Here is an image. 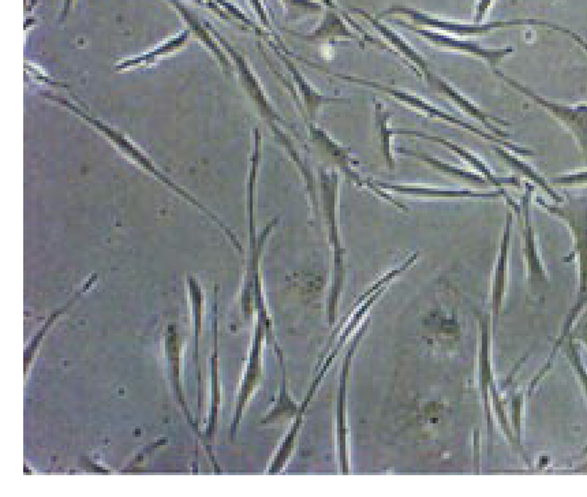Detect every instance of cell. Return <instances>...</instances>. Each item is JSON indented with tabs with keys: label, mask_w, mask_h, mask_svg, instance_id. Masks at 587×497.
Wrapping results in <instances>:
<instances>
[{
	"label": "cell",
	"mask_w": 587,
	"mask_h": 497,
	"mask_svg": "<svg viewBox=\"0 0 587 497\" xmlns=\"http://www.w3.org/2000/svg\"><path fill=\"white\" fill-rule=\"evenodd\" d=\"M537 203L545 211L567 224L572 239H574V250L566 260L577 259L578 263L577 300H575V304L572 305L570 312H568L562 332H560L551 355H549L547 362H545L540 371L542 375H548L552 369L553 358H555L557 351L562 349L564 342L570 336V331L574 327L575 321L587 306V197H568L567 200L560 204H548L547 201L538 197Z\"/></svg>",
	"instance_id": "1"
},
{
	"label": "cell",
	"mask_w": 587,
	"mask_h": 497,
	"mask_svg": "<svg viewBox=\"0 0 587 497\" xmlns=\"http://www.w3.org/2000/svg\"><path fill=\"white\" fill-rule=\"evenodd\" d=\"M207 25L209 31L212 32V35L216 37L220 46L224 48V51L227 52V55L230 56L231 61H233L235 71L238 73L239 81H241V85L243 89H245L246 95L252 100L253 106L256 107L257 112H259L261 119L267 123L271 132L274 133L276 140H278L279 144L286 149L291 160H293L295 166H297L299 173H301L302 178H304L306 189H308L313 211L316 215H319L320 203L319 196H317L316 182H314V177L312 171L309 170L308 164L304 162V159L299 155L297 148H295L293 140H291L289 134L284 132V123L286 122L283 121V118L280 117L278 111L272 106L271 100L268 99L267 93H265L259 77L256 76V73H254L248 61H246L245 56L239 54V52L235 50V48L231 46V44L228 43V41L224 39L215 28H212L208 22Z\"/></svg>",
	"instance_id": "2"
},
{
	"label": "cell",
	"mask_w": 587,
	"mask_h": 497,
	"mask_svg": "<svg viewBox=\"0 0 587 497\" xmlns=\"http://www.w3.org/2000/svg\"><path fill=\"white\" fill-rule=\"evenodd\" d=\"M43 96L46 97V99L51 100V102L66 108V110L73 112L74 115H77L78 118H81L82 121L87 123V125L93 127L96 132H99L104 138H107V140L111 142L112 147L117 148L123 156H126L127 159L132 160L134 164H137V166L142 168V170L147 171V173L152 175L153 178H156L157 181L162 182L163 185H166L168 189L173 190V192L177 193L179 197L183 198V200L188 201V203L200 209V211L205 213V215H207L213 223L218 224L223 233L227 235L228 239H230L231 244L234 245V248L237 249L239 253L243 252L242 246L239 244L238 238L235 237L233 231L228 229L226 224H224L222 220H220L218 216L215 215V213H212L207 207H204V205L201 204L196 197H193L192 194L181 188L178 183L173 181V178H170L168 175L164 174L163 171L156 166L155 162L149 158L147 153L142 151L136 142L132 141V138H129L126 136V134H123L122 132H119V130L114 129V127L108 125V123L103 122L102 119L93 117V115L85 111L84 108L77 106V104L74 102H70V100L65 99V97L50 95V93H43Z\"/></svg>",
	"instance_id": "3"
},
{
	"label": "cell",
	"mask_w": 587,
	"mask_h": 497,
	"mask_svg": "<svg viewBox=\"0 0 587 497\" xmlns=\"http://www.w3.org/2000/svg\"><path fill=\"white\" fill-rule=\"evenodd\" d=\"M354 11L355 13L361 14L362 18H365V20L368 21L369 24L391 44V47L394 48L395 52H398L399 55H402L403 58L409 62L411 70H414L418 77L424 78L426 84H428V87L431 88L432 91L446 96L447 99L454 102L456 106L461 108V110L467 112L471 117L476 118L477 121H480L485 127H488L489 132L506 140L508 134L503 132V130L497 126L507 125L503 119L486 114V112L480 110L476 104L470 102V100L467 99L466 96H463L458 89L452 87L450 82H447L444 78H441L439 74H436L432 69L431 63L426 61L420 52L414 50V48L411 47V44L407 43L402 36L398 35L395 31H392L390 26L383 24L379 17L370 16L369 13H366V11L361 9H354Z\"/></svg>",
	"instance_id": "4"
},
{
	"label": "cell",
	"mask_w": 587,
	"mask_h": 497,
	"mask_svg": "<svg viewBox=\"0 0 587 497\" xmlns=\"http://www.w3.org/2000/svg\"><path fill=\"white\" fill-rule=\"evenodd\" d=\"M418 257H420V253L418 252L411 254V256L407 257V259L403 261L402 264L398 265V267L391 269L390 272L381 276L376 283H373L372 286H370L369 289L366 290L357 301H355L353 309H351L349 315L342 320L339 327L335 328L332 335L329 336L328 346L331 345V343H334V347L329 351L327 357L324 358V361L321 362L320 371L317 373L312 386H310L308 394H306L304 402H302L301 409H299V416H305V411L308 410L310 402H312L314 395H316L317 390H319L320 384L323 383L328 369L334 364L336 357H338L340 350L345 347L347 340L353 339L351 338L353 332L357 331L358 327L364 323V319L368 317L369 310L372 309V306L375 305L381 297H383L385 291H387L388 287L391 286V283L394 282L396 278L405 274L406 271H409V269L417 263Z\"/></svg>",
	"instance_id": "5"
},
{
	"label": "cell",
	"mask_w": 587,
	"mask_h": 497,
	"mask_svg": "<svg viewBox=\"0 0 587 497\" xmlns=\"http://www.w3.org/2000/svg\"><path fill=\"white\" fill-rule=\"evenodd\" d=\"M321 207L325 226H327L328 242L334 257V269H332L331 289L327 300L328 324L334 325L340 297L346 280V250L342 242L339 226V174L336 170H321L320 173Z\"/></svg>",
	"instance_id": "6"
},
{
	"label": "cell",
	"mask_w": 587,
	"mask_h": 497,
	"mask_svg": "<svg viewBox=\"0 0 587 497\" xmlns=\"http://www.w3.org/2000/svg\"><path fill=\"white\" fill-rule=\"evenodd\" d=\"M390 16H403L409 18L410 24L420 26V28L432 29V31L447 33L456 37L469 36H485L488 33L499 31V29L518 28V26H542V28H549L552 31L562 32L563 35L570 36L572 40L581 44L583 37L578 33L572 32L571 29L564 28V26L551 24L540 20H532V18H518V20L508 21H492V22H473V24H463V22L443 20L426 14L424 11L413 9L407 6H391L390 9L384 10L379 18Z\"/></svg>",
	"instance_id": "7"
},
{
	"label": "cell",
	"mask_w": 587,
	"mask_h": 497,
	"mask_svg": "<svg viewBox=\"0 0 587 497\" xmlns=\"http://www.w3.org/2000/svg\"><path fill=\"white\" fill-rule=\"evenodd\" d=\"M309 132L310 140H312L314 148L319 151L321 158H323L325 162L331 164V166L338 168L339 171H342L343 177H345L347 181L358 186V188L369 190L370 193L380 197L381 200L394 205L399 211L409 212V208H407L405 204L399 203V201L392 197L390 193L381 189L376 181L365 178L364 175L357 170V162H355L350 148L339 144L338 141H335L334 138L329 136V134L319 126L310 125Z\"/></svg>",
	"instance_id": "8"
},
{
	"label": "cell",
	"mask_w": 587,
	"mask_h": 497,
	"mask_svg": "<svg viewBox=\"0 0 587 497\" xmlns=\"http://www.w3.org/2000/svg\"><path fill=\"white\" fill-rule=\"evenodd\" d=\"M332 76L340 78L342 81L351 82V84L361 85V87L372 88L375 89V91L383 92L385 95L391 96L392 99H395L396 102L405 104V106L410 107L411 110L421 112V114L426 115V117L439 119V121L461 127V129L476 134V136L484 138V140L503 145V147L510 149V151L521 153V155H530V153H532L529 149L519 148L518 145L511 144V142L504 140V138L497 137L495 134L482 132L478 127L463 122L461 119L452 117V115L440 110V108L432 106L431 103L426 102V100L422 99L420 96L414 95V93L402 91V89L390 87V85L380 84V82L364 80V78L346 76V74H332Z\"/></svg>",
	"instance_id": "9"
},
{
	"label": "cell",
	"mask_w": 587,
	"mask_h": 497,
	"mask_svg": "<svg viewBox=\"0 0 587 497\" xmlns=\"http://www.w3.org/2000/svg\"><path fill=\"white\" fill-rule=\"evenodd\" d=\"M370 321H372L370 317H366L361 327L355 331L345 360H343L342 369H340L338 399H336V447H338L339 470L342 474L350 473L349 424H347L349 394H347V387H349L350 371L355 354H357L358 346L361 345L362 339L369 330Z\"/></svg>",
	"instance_id": "10"
},
{
	"label": "cell",
	"mask_w": 587,
	"mask_h": 497,
	"mask_svg": "<svg viewBox=\"0 0 587 497\" xmlns=\"http://www.w3.org/2000/svg\"><path fill=\"white\" fill-rule=\"evenodd\" d=\"M395 22L402 26V28L409 29V31L414 32L415 35L421 36L422 39L431 43L432 46L441 48V50L462 52V54L474 56V58L481 59V61L488 63L493 70H497L499 63L514 52V48L512 47L485 48L473 40H465L461 39V37L447 35V33L420 28V26H415L410 24V22L402 20H396Z\"/></svg>",
	"instance_id": "11"
},
{
	"label": "cell",
	"mask_w": 587,
	"mask_h": 497,
	"mask_svg": "<svg viewBox=\"0 0 587 497\" xmlns=\"http://www.w3.org/2000/svg\"><path fill=\"white\" fill-rule=\"evenodd\" d=\"M495 73L501 80L507 82L510 87L517 89L518 92L532 99L534 103L547 110L557 121L566 126L568 132L578 141L579 147L583 149V152H587V104H583V106H564V104L551 102V100L537 95L536 92L525 87L521 82L512 80V78L501 73V71L495 70Z\"/></svg>",
	"instance_id": "12"
},
{
	"label": "cell",
	"mask_w": 587,
	"mask_h": 497,
	"mask_svg": "<svg viewBox=\"0 0 587 497\" xmlns=\"http://www.w3.org/2000/svg\"><path fill=\"white\" fill-rule=\"evenodd\" d=\"M532 194V185H526V192L522 197L521 212L518 215L522 216L523 256H525L527 279H529L530 287L538 290L549 286V274L541 259L536 231H534L532 223V213H530Z\"/></svg>",
	"instance_id": "13"
},
{
	"label": "cell",
	"mask_w": 587,
	"mask_h": 497,
	"mask_svg": "<svg viewBox=\"0 0 587 497\" xmlns=\"http://www.w3.org/2000/svg\"><path fill=\"white\" fill-rule=\"evenodd\" d=\"M264 338H267V330L260 320H256L254 325V334L252 340V347H250L248 365H246L245 375H243L241 388L237 399V409H235V416L233 425H231V437L235 436L243 417L246 405L252 398L254 391L259 387L261 377H263V346Z\"/></svg>",
	"instance_id": "14"
},
{
	"label": "cell",
	"mask_w": 587,
	"mask_h": 497,
	"mask_svg": "<svg viewBox=\"0 0 587 497\" xmlns=\"http://www.w3.org/2000/svg\"><path fill=\"white\" fill-rule=\"evenodd\" d=\"M381 189L388 193H398L402 196L420 197V198H443V200H496V198H506L508 205L515 212H521V205L512 201L506 190H495V192H477V190L467 189H444L433 188V186L424 185H403V183H385L376 181Z\"/></svg>",
	"instance_id": "15"
},
{
	"label": "cell",
	"mask_w": 587,
	"mask_h": 497,
	"mask_svg": "<svg viewBox=\"0 0 587 497\" xmlns=\"http://www.w3.org/2000/svg\"><path fill=\"white\" fill-rule=\"evenodd\" d=\"M478 325H480V350H478V384H480V391L482 402H484V410L486 414V421H488L489 432L493 429V413L491 407V392L496 388L495 375H493L492 365V330L491 317L482 316L477 313Z\"/></svg>",
	"instance_id": "16"
},
{
	"label": "cell",
	"mask_w": 587,
	"mask_h": 497,
	"mask_svg": "<svg viewBox=\"0 0 587 497\" xmlns=\"http://www.w3.org/2000/svg\"><path fill=\"white\" fill-rule=\"evenodd\" d=\"M512 213H507L506 226H504L503 237H501L499 254L495 269H493L491 287V305L493 319H499L503 310L504 301L507 297L508 287V261H510L511 248Z\"/></svg>",
	"instance_id": "17"
},
{
	"label": "cell",
	"mask_w": 587,
	"mask_h": 497,
	"mask_svg": "<svg viewBox=\"0 0 587 497\" xmlns=\"http://www.w3.org/2000/svg\"><path fill=\"white\" fill-rule=\"evenodd\" d=\"M167 2L178 11L179 16L183 18V21L186 22V25H188L190 31L194 33V36H196L197 39L212 52L213 56L218 59L224 73H226L227 76H233L235 71L234 63L231 61L230 56L227 55V52L224 51V48L220 46L216 37L212 35L211 31H209L207 22L200 21V18L196 16V13H193L188 6L183 5L182 0H167Z\"/></svg>",
	"instance_id": "18"
},
{
	"label": "cell",
	"mask_w": 587,
	"mask_h": 497,
	"mask_svg": "<svg viewBox=\"0 0 587 497\" xmlns=\"http://www.w3.org/2000/svg\"><path fill=\"white\" fill-rule=\"evenodd\" d=\"M346 20L349 17H340L339 13H336V9H328L325 11V16L320 25L314 29L313 32L308 35H297L299 39L308 41L313 44H331L336 41H358L361 46H365V39L362 36H358L357 33L351 31Z\"/></svg>",
	"instance_id": "19"
},
{
	"label": "cell",
	"mask_w": 587,
	"mask_h": 497,
	"mask_svg": "<svg viewBox=\"0 0 587 497\" xmlns=\"http://www.w3.org/2000/svg\"><path fill=\"white\" fill-rule=\"evenodd\" d=\"M192 36V31L189 28L183 29L178 35L171 37L160 43L159 46L153 47L152 50L144 52V54L133 56V58L123 59V61L115 65V71L118 73H125V71L142 69L155 65L160 59L167 58V56L177 54L183 47L188 44Z\"/></svg>",
	"instance_id": "20"
},
{
	"label": "cell",
	"mask_w": 587,
	"mask_h": 497,
	"mask_svg": "<svg viewBox=\"0 0 587 497\" xmlns=\"http://www.w3.org/2000/svg\"><path fill=\"white\" fill-rule=\"evenodd\" d=\"M395 134H403V136L422 138V140L437 142V144L443 145V147H446L450 149L451 152H454L455 155L461 156V158L465 160L467 164H470L471 167H474L476 170L480 171L482 177L486 178V181L491 183V185L496 186V188L499 190H504V186L519 185L517 178L496 177V175L492 173L491 168L486 166V164L482 162L478 156L473 155V153L467 151L465 148L459 147V145L454 144V142L444 140V138L441 137L429 136V134L422 132H415V130L398 129L395 130Z\"/></svg>",
	"instance_id": "21"
},
{
	"label": "cell",
	"mask_w": 587,
	"mask_h": 497,
	"mask_svg": "<svg viewBox=\"0 0 587 497\" xmlns=\"http://www.w3.org/2000/svg\"><path fill=\"white\" fill-rule=\"evenodd\" d=\"M278 51L280 59H282L284 66L286 69L289 70L291 74V78H293L295 87H297L298 92L301 93L302 96V103L306 108V114L310 119L316 118V115L319 114L320 108L324 106V104H334V103H345L346 100L343 99H329V97H325L321 95L317 89H314L312 85L309 84L308 80H306L304 74L301 73L297 69V66L294 65L293 62L287 58L284 52Z\"/></svg>",
	"instance_id": "22"
},
{
	"label": "cell",
	"mask_w": 587,
	"mask_h": 497,
	"mask_svg": "<svg viewBox=\"0 0 587 497\" xmlns=\"http://www.w3.org/2000/svg\"><path fill=\"white\" fill-rule=\"evenodd\" d=\"M400 153H406V155L414 156V158L420 159L421 162L428 164L429 167L435 168L439 173L448 175V177L458 178L461 181L473 183V185H488L486 178L482 177L481 174H474L471 171L463 170V168L451 166L450 163L443 162V160L435 158V156L428 155V153L407 151V149H398ZM491 185V183H489Z\"/></svg>",
	"instance_id": "23"
},
{
	"label": "cell",
	"mask_w": 587,
	"mask_h": 497,
	"mask_svg": "<svg viewBox=\"0 0 587 497\" xmlns=\"http://www.w3.org/2000/svg\"><path fill=\"white\" fill-rule=\"evenodd\" d=\"M391 118L392 114L384 107V104L375 100V122L377 130H379L381 151H383L385 164L392 171L395 170L396 160L394 152H392V138L395 136V130L390 126Z\"/></svg>",
	"instance_id": "24"
},
{
	"label": "cell",
	"mask_w": 587,
	"mask_h": 497,
	"mask_svg": "<svg viewBox=\"0 0 587 497\" xmlns=\"http://www.w3.org/2000/svg\"><path fill=\"white\" fill-rule=\"evenodd\" d=\"M179 345H181V342H179L177 330H175L174 325H170V327H168L166 336V350L168 362H170L171 366V380H173V386H175V390H177L179 402H181L183 410L186 411V417L189 418L190 424H192L194 431L198 432L197 425L194 424L188 409H186L185 401H183L181 383H179Z\"/></svg>",
	"instance_id": "25"
},
{
	"label": "cell",
	"mask_w": 587,
	"mask_h": 497,
	"mask_svg": "<svg viewBox=\"0 0 587 497\" xmlns=\"http://www.w3.org/2000/svg\"><path fill=\"white\" fill-rule=\"evenodd\" d=\"M212 357V405H211V416H209V424L205 436L207 439H212L213 433L216 431V425H218V414L220 399V386H219V362H218V316L215 319V349H213Z\"/></svg>",
	"instance_id": "26"
},
{
	"label": "cell",
	"mask_w": 587,
	"mask_h": 497,
	"mask_svg": "<svg viewBox=\"0 0 587 497\" xmlns=\"http://www.w3.org/2000/svg\"><path fill=\"white\" fill-rule=\"evenodd\" d=\"M495 151L499 153L501 158L506 160L508 164H511V167H514L519 173L525 175L526 178L532 179L536 185L540 186L541 189H544L545 193H547L552 200H555L557 204L563 203L564 198L560 197L555 190L551 189V186H549L548 183L544 181V178H541L540 175L533 170V167H530L529 164L523 163L522 160L515 158V156H512L510 152L506 151V149L495 148Z\"/></svg>",
	"instance_id": "27"
},
{
	"label": "cell",
	"mask_w": 587,
	"mask_h": 497,
	"mask_svg": "<svg viewBox=\"0 0 587 497\" xmlns=\"http://www.w3.org/2000/svg\"><path fill=\"white\" fill-rule=\"evenodd\" d=\"M301 406L291 399L289 391H287L286 375L283 373L282 390H280L279 401L276 403L274 409L269 411L268 416L264 418L263 424H272V422L284 420V418L297 417Z\"/></svg>",
	"instance_id": "28"
},
{
	"label": "cell",
	"mask_w": 587,
	"mask_h": 497,
	"mask_svg": "<svg viewBox=\"0 0 587 497\" xmlns=\"http://www.w3.org/2000/svg\"><path fill=\"white\" fill-rule=\"evenodd\" d=\"M284 9L290 20H301L313 14H319L323 5L319 0H282Z\"/></svg>",
	"instance_id": "29"
},
{
	"label": "cell",
	"mask_w": 587,
	"mask_h": 497,
	"mask_svg": "<svg viewBox=\"0 0 587 497\" xmlns=\"http://www.w3.org/2000/svg\"><path fill=\"white\" fill-rule=\"evenodd\" d=\"M564 355L570 361L572 369H574L575 375L578 376L579 384H581L583 392H585L587 399V368L583 364L581 353H579V346L571 339L570 336L564 342Z\"/></svg>",
	"instance_id": "30"
},
{
	"label": "cell",
	"mask_w": 587,
	"mask_h": 497,
	"mask_svg": "<svg viewBox=\"0 0 587 497\" xmlns=\"http://www.w3.org/2000/svg\"><path fill=\"white\" fill-rule=\"evenodd\" d=\"M97 279L96 275H92L91 279L88 280L87 283H85V286L82 287V289L80 291H78L76 298H74V300H71L69 302V304H67L65 306V308H62L61 310H58V312L55 313L54 316H51V319L47 321V324L44 325L43 328H41V331L39 332V335L36 336L35 340H33V343L31 346H29V349L26 350V354H25V366H26V371H28V365L29 362H31L32 358H33V354H35V351L37 349V346H39L40 340L43 339L44 334H46L48 327H50V325L52 323H54V321L56 319H58V316L61 315L62 312H65V310L67 308H69V306L71 304H73L74 301L77 300L78 297H80L81 294H84L85 291H87L89 289V287L92 286L93 283H95V280Z\"/></svg>",
	"instance_id": "31"
},
{
	"label": "cell",
	"mask_w": 587,
	"mask_h": 497,
	"mask_svg": "<svg viewBox=\"0 0 587 497\" xmlns=\"http://www.w3.org/2000/svg\"><path fill=\"white\" fill-rule=\"evenodd\" d=\"M523 399H525V396H523V394H517V395L512 396L511 416H510L512 431H514L515 436H517V439L521 443H522Z\"/></svg>",
	"instance_id": "32"
},
{
	"label": "cell",
	"mask_w": 587,
	"mask_h": 497,
	"mask_svg": "<svg viewBox=\"0 0 587 497\" xmlns=\"http://www.w3.org/2000/svg\"><path fill=\"white\" fill-rule=\"evenodd\" d=\"M557 185H585L587 183V171L582 173L563 175L555 179Z\"/></svg>",
	"instance_id": "33"
},
{
	"label": "cell",
	"mask_w": 587,
	"mask_h": 497,
	"mask_svg": "<svg viewBox=\"0 0 587 497\" xmlns=\"http://www.w3.org/2000/svg\"><path fill=\"white\" fill-rule=\"evenodd\" d=\"M492 5L493 0H480V2H478L477 5L476 17H474V22H477V24H481V22H484L486 14H488V11L491 10Z\"/></svg>",
	"instance_id": "34"
},
{
	"label": "cell",
	"mask_w": 587,
	"mask_h": 497,
	"mask_svg": "<svg viewBox=\"0 0 587 497\" xmlns=\"http://www.w3.org/2000/svg\"><path fill=\"white\" fill-rule=\"evenodd\" d=\"M73 5L74 0H65V3H63L62 20H65V18L69 16L71 9H73Z\"/></svg>",
	"instance_id": "35"
},
{
	"label": "cell",
	"mask_w": 587,
	"mask_h": 497,
	"mask_svg": "<svg viewBox=\"0 0 587 497\" xmlns=\"http://www.w3.org/2000/svg\"><path fill=\"white\" fill-rule=\"evenodd\" d=\"M193 3H196L197 6H207L205 5V0H192Z\"/></svg>",
	"instance_id": "36"
}]
</instances>
